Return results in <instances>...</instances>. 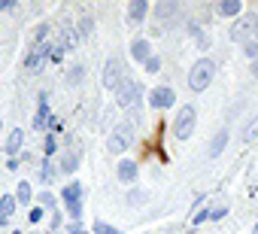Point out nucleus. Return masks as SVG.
Returning <instances> with one entry per match:
<instances>
[{
    "mask_svg": "<svg viewBox=\"0 0 258 234\" xmlns=\"http://www.w3.org/2000/svg\"><path fill=\"white\" fill-rule=\"evenodd\" d=\"M213 76H216V64H213L210 58H201V61L191 67V73H188V85H191L195 91H204V88L213 82Z\"/></svg>",
    "mask_w": 258,
    "mask_h": 234,
    "instance_id": "obj_1",
    "label": "nucleus"
},
{
    "mask_svg": "<svg viewBox=\"0 0 258 234\" xmlns=\"http://www.w3.org/2000/svg\"><path fill=\"white\" fill-rule=\"evenodd\" d=\"M124 82V61L121 58H109L103 64V85L106 88H118Z\"/></svg>",
    "mask_w": 258,
    "mask_h": 234,
    "instance_id": "obj_2",
    "label": "nucleus"
},
{
    "mask_svg": "<svg viewBox=\"0 0 258 234\" xmlns=\"http://www.w3.org/2000/svg\"><path fill=\"white\" fill-rule=\"evenodd\" d=\"M191 131H195V109H191V106H182L179 115H176V128H173V134H176L179 140H188Z\"/></svg>",
    "mask_w": 258,
    "mask_h": 234,
    "instance_id": "obj_3",
    "label": "nucleus"
},
{
    "mask_svg": "<svg viewBox=\"0 0 258 234\" xmlns=\"http://www.w3.org/2000/svg\"><path fill=\"white\" fill-rule=\"evenodd\" d=\"M127 143H131V125L115 128V131L109 134V140H106L109 152H124V149H127Z\"/></svg>",
    "mask_w": 258,
    "mask_h": 234,
    "instance_id": "obj_4",
    "label": "nucleus"
},
{
    "mask_svg": "<svg viewBox=\"0 0 258 234\" xmlns=\"http://www.w3.org/2000/svg\"><path fill=\"white\" fill-rule=\"evenodd\" d=\"M255 34V19H237L234 22V28H231V40H246V37H252Z\"/></svg>",
    "mask_w": 258,
    "mask_h": 234,
    "instance_id": "obj_5",
    "label": "nucleus"
},
{
    "mask_svg": "<svg viewBox=\"0 0 258 234\" xmlns=\"http://www.w3.org/2000/svg\"><path fill=\"white\" fill-rule=\"evenodd\" d=\"M134 97H140V85L124 79V82L118 85V103H121V106H127V103H134Z\"/></svg>",
    "mask_w": 258,
    "mask_h": 234,
    "instance_id": "obj_6",
    "label": "nucleus"
},
{
    "mask_svg": "<svg viewBox=\"0 0 258 234\" xmlns=\"http://www.w3.org/2000/svg\"><path fill=\"white\" fill-rule=\"evenodd\" d=\"M149 103H152L155 109H164V106L173 103V91H170V88H155V91L149 94Z\"/></svg>",
    "mask_w": 258,
    "mask_h": 234,
    "instance_id": "obj_7",
    "label": "nucleus"
},
{
    "mask_svg": "<svg viewBox=\"0 0 258 234\" xmlns=\"http://www.w3.org/2000/svg\"><path fill=\"white\" fill-rule=\"evenodd\" d=\"M176 10H179V7L173 4V0H164V4H158V7H155V16H158V22H164V19H173V16H176Z\"/></svg>",
    "mask_w": 258,
    "mask_h": 234,
    "instance_id": "obj_8",
    "label": "nucleus"
},
{
    "mask_svg": "<svg viewBox=\"0 0 258 234\" xmlns=\"http://www.w3.org/2000/svg\"><path fill=\"white\" fill-rule=\"evenodd\" d=\"M13 210H16V198H4V201H0V225H7V222H10Z\"/></svg>",
    "mask_w": 258,
    "mask_h": 234,
    "instance_id": "obj_9",
    "label": "nucleus"
},
{
    "mask_svg": "<svg viewBox=\"0 0 258 234\" xmlns=\"http://www.w3.org/2000/svg\"><path fill=\"white\" fill-rule=\"evenodd\" d=\"M76 40H79V37H76V31H73V28H64V31H61V49H64V52L76 49Z\"/></svg>",
    "mask_w": 258,
    "mask_h": 234,
    "instance_id": "obj_10",
    "label": "nucleus"
},
{
    "mask_svg": "<svg viewBox=\"0 0 258 234\" xmlns=\"http://www.w3.org/2000/svg\"><path fill=\"white\" fill-rule=\"evenodd\" d=\"M131 55H134L137 61H149V43H146V40H134Z\"/></svg>",
    "mask_w": 258,
    "mask_h": 234,
    "instance_id": "obj_11",
    "label": "nucleus"
},
{
    "mask_svg": "<svg viewBox=\"0 0 258 234\" xmlns=\"http://www.w3.org/2000/svg\"><path fill=\"white\" fill-rule=\"evenodd\" d=\"M22 143H25V134L16 128V131L7 137V152H10V155H13V152H19V149H22Z\"/></svg>",
    "mask_w": 258,
    "mask_h": 234,
    "instance_id": "obj_12",
    "label": "nucleus"
},
{
    "mask_svg": "<svg viewBox=\"0 0 258 234\" xmlns=\"http://www.w3.org/2000/svg\"><path fill=\"white\" fill-rule=\"evenodd\" d=\"M225 143H228V131H219V134L213 137V143H210V158H216V155L225 149Z\"/></svg>",
    "mask_w": 258,
    "mask_h": 234,
    "instance_id": "obj_13",
    "label": "nucleus"
},
{
    "mask_svg": "<svg viewBox=\"0 0 258 234\" xmlns=\"http://www.w3.org/2000/svg\"><path fill=\"white\" fill-rule=\"evenodd\" d=\"M219 13H222V16H237V13H240V0H222V4H219Z\"/></svg>",
    "mask_w": 258,
    "mask_h": 234,
    "instance_id": "obj_14",
    "label": "nucleus"
},
{
    "mask_svg": "<svg viewBox=\"0 0 258 234\" xmlns=\"http://www.w3.org/2000/svg\"><path fill=\"white\" fill-rule=\"evenodd\" d=\"M118 177H121V180H134V177H137V164H134V161H121V164H118Z\"/></svg>",
    "mask_w": 258,
    "mask_h": 234,
    "instance_id": "obj_15",
    "label": "nucleus"
},
{
    "mask_svg": "<svg viewBox=\"0 0 258 234\" xmlns=\"http://www.w3.org/2000/svg\"><path fill=\"white\" fill-rule=\"evenodd\" d=\"M82 76H85V67H82V64L70 67V73H67V85H79V82H82Z\"/></svg>",
    "mask_w": 258,
    "mask_h": 234,
    "instance_id": "obj_16",
    "label": "nucleus"
},
{
    "mask_svg": "<svg viewBox=\"0 0 258 234\" xmlns=\"http://www.w3.org/2000/svg\"><path fill=\"white\" fill-rule=\"evenodd\" d=\"M76 164H79V158H76L73 152H67V155L61 158V170H64V173H73V170H76Z\"/></svg>",
    "mask_w": 258,
    "mask_h": 234,
    "instance_id": "obj_17",
    "label": "nucleus"
},
{
    "mask_svg": "<svg viewBox=\"0 0 258 234\" xmlns=\"http://www.w3.org/2000/svg\"><path fill=\"white\" fill-rule=\"evenodd\" d=\"M146 10H149V7L143 4V0H134V4L127 7V13H131V19H143V16H146Z\"/></svg>",
    "mask_w": 258,
    "mask_h": 234,
    "instance_id": "obj_18",
    "label": "nucleus"
},
{
    "mask_svg": "<svg viewBox=\"0 0 258 234\" xmlns=\"http://www.w3.org/2000/svg\"><path fill=\"white\" fill-rule=\"evenodd\" d=\"M34 128H37V131L46 128V100L40 103V112H37V119H34Z\"/></svg>",
    "mask_w": 258,
    "mask_h": 234,
    "instance_id": "obj_19",
    "label": "nucleus"
},
{
    "mask_svg": "<svg viewBox=\"0 0 258 234\" xmlns=\"http://www.w3.org/2000/svg\"><path fill=\"white\" fill-rule=\"evenodd\" d=\"M79 31H82V34H85V37H88V34H91V31H94V19H91V16H85V19H82V22H79Z\"/></svg>",
    "mask_w": 258,
    "mask_h": 234,
    "instance_id": "obj_20",
    "label": "nucleus"
},
{
    "mask_svg": "<svg viewBox=\"0 0 258 234\" xmlns=\"http://www.w3.org/2000/svg\"><path fill=\"white\" fill-rule=\"evenodd\" d=\"M19 201H22V204L31 201V186H28V183H19Z\"/></svg>",
    "mask_w": 258,
    "mask_h": 234,
    "instance_id": "obj_21",
    "label": "nucleus"
},
{
    "mask_svg": "<svg viewBox=\"0 0 258 234\" xmlns=\"http://www.w3.org/2000/svg\"><path fill=\"white\" fill-rule=\"evenodd\" d=\"M94 231H97V234H118V228H109V225H103V222H97Z\"/></svg>",
    "mask_w": 258,
    "mask_h": 234,
    "instance_id": "obj_22",
    "label": "nucleus"
},
{
    "mask_svg": "<svg viewBox=\"0 0 258 234\" xmlns=\"http://www.w3.org/2000/svg\"><path fill=\"white\" fill-rule=\"evenodd\" d=\"M127 204H143V192H127Z\"/></svg>",
    "mask_w": 258,
    "mask_h": 234,
    "instance_id": "obj_23",
    "label": "nucleus"
},
{
    "mask_svg": "<svg viewBox=\"0 0 258 234\" xmlns=\"http://www.w3.org/2000/svg\"><path fill=\"white\" fill-rule=\"evenodd\" d=\"M246 55H249V58H258V43H255V40L246 43Z\"/></svg>",
    "mask_w": 258,
    "mask_h": 234,
    "instance_id": "obj_24",
    "label": "nucleus"
},
{
    "mask_svg": "<svg viewBox=\"0 0 258 234\" xmlns=\"http://www.w3.org/2000/svg\"><path fill=\"white\" fill-rule=\"evenodd\" d=\"M243 137H246V140H255V137H258V119H255V125H249V128H246V134H243Z\"/></svg>",
    "mask_w": 258,
    "mask_h": 234,
    "instance_id": "obj_25",
    "label": "nucleus"
},
{
    "mask_svg": "<svg viewBox=\"0 0 258 234\" xmlns=\"http://www.w3.org/2000/svg\"><path fill=\"white\" fill-rule=\"evenodd\" d=\"M158 67H161V61H158V58H149V61H146V70H149V73H155Z\"/></svg>",
    "mask_w": 258,
    "mask_h": 234,
    "instance_id": "obj_26",
    "label": "nucleus"
},
{
    "mask_svg": "<svg viewBox=\"0 0 258 234\" xmlns=\"http://www.w3.org/2000/svg\"><path fill=\"white\" fill-rule=\"evenodd\" d=\"M222 216H225V207H216V210L207 213V219H222Z\"/></svg>",
    "mask_w": 258,
    "mask_h": 234,
    "instance_id": "obj_27",
    "label": "nucleus"
},
{
    "mask_svg": "<svg viewBox=\"0 0 258 234\" xmlns=\"http://www.w3.org/2000/svg\"><path fill=\"white\" fill-rule=\"evenodd\" d=\"M52 177H55V167H52V164H46V167H43V180H46V183H49V180H52Z\"/></svg>",
    "mask_w": 258,
    "mask_h": 234,
    "instance_id": "obj_28",
    "label": "nucleus"
},
{
    "mask_svg": "<svg viewBox=\"0 0 258 234\" xmlns=\"http://www.w3.org/2000/svg\"><path fill=\"white\" fill-rule=\"evenodd\" d=\"M43 149H46V155H52V152H55V140H52V137H49V140H46V146H43Z\"/></svg>",
    "mask_w": 258,
    "mask_h": 234,
    "instance_id": "obj_29",
    "label": "nucleus"
},
{
    "mask_svg": "<svg viewBox=\"0 0 258 234\" xmlns=\"http://www.w3.org/2000/svg\"><path fill=\"white\" fill-rule=\"evenodd\" d=\"M40 219H43V210H40V207H37V210H31V222H40Z\"/></svg>",
    "mask_w": 258,
    "mask_h": 234,
    "instance_id": "obj_30",
    "label": "nucleus"
},
{
    "mask_svg": "<svg viewBox=\"0 0 258 234\" xmlns=\"http://www.w3.org/2000/svg\"><path fill=\"white\" fill-rule=\"evenodd\" d=\"M70 234H85V228H70Z\"/></svg>",
    "mask_w": 258,
    "mask_h": 234,
    "instance_id": "obj_31",
    "label": "nucleus"
},
{
    "mask_svg": "<svg viewBox=\"0 0 258 234\" xmlns=\"http://www.w3.org/2000/svg\"><path fill=\"white\" fill-rule=\"evenodd\" d=\"M252 73H258V61H255V64H252Z\"/></svg>",
    "mask_w": 258,
    "mask_h": 234,
    "instance_id": "obj_32",
    "label": "nucleus"
},
{
    "mask_svg": "<svg viewBox=\"0 0 258 234\" xmlns=\"http://www.w3.org/2000/svg\"><path fill=\"white\" fill-rule=\"evenodd\" d=\"M255 234H258V228H255Z\"/></svg>",
    "mask_w": 258,
    "mask_h": 234,
    "instance_id": "obj_33",
    "label": "nucleus"
}]
</instances>
